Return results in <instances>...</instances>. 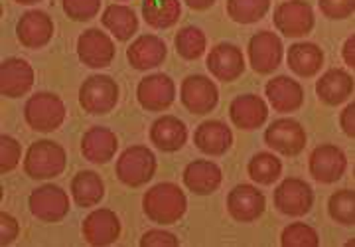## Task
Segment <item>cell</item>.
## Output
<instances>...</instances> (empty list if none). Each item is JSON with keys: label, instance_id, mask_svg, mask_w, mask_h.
Returning <instances> with one entry per match:
<instances>
[{"label": "cell", "instance_id": "1", "mask_svg": "<svg viewBox=\"0 0 355 247\" xmlns=\"http://www.w3.org/2000/svg\"><path fill=\"white\" fill-rule=\"evenodd\" d=\"M142 210L144 214L156 223L170 225L176 223L188 210V200L184 190L174 182L154 184L142 196Z\"/></svg>", "mask_w": 355, "mask_h": 247}, {"label": "cell", "instance_id": "2", "mask_svg": "<svg viewBox=\"0 0 355 247\" xmlns=\"http://www.w3.org/2000/svg\"><path fill=\"white\" fill-rule=\"evenodd\" d=\"M67 164L65 148L55 141L40 139L30 144L24 156L26 174L34 180H50L60 176Z\"/></svg>", "mask_w": 355, "mask_h": 247}, {"label": "cell", "instance_id": "3", "mask_svg": "<svg viewBox=\"0 0 355 247\" xmlns=\"http://www.w3.org/2000/svg\"><path fill=\"white\" fill-rule=\"evenodd\" d=\"M116 178L130 188H139L148 180H153L156 172V156L144 144H132L125 148L116 158Z\"/></svg>", "mask_w": 355, "mask_h": 247}, {"label": "cell", "instance_id": "4", "mask_svg": "<svg viewBox=\"0 0 355 247\" xmlns=\"http://www.w3.org/2000/svg\"><path fill=\"white\" fill-rule=\"evenodd\" d=\"M24 119L30 129L51 133L65 121V105L60 95L51 92L34 93L24 105Z\"/></svg>", "mask_w": 355, "mask_h": 247}, {"label": "cell", "instance_id": "5", "mask_svg": "<svg viewBox=\"0 0 355 247\" xmlns=\"http://www.w3.org/2000/svg\"><path fill=\"white\" fill-rule=\"evenodd\" d=\"M119 101V85L111 76L95 74L79 87V105L91 115H105L113 111Z\"/></svg>", "mask_w": 355, "mask_h": 247}, {"label": "cell", "instance_id": "6", "mask_svg": "<svg viewBox=\"0 0 355 247\" xmlns=\"http://www.w3.org/2000/svg\"><path fill=\"white\" fill-rule=\"evenodd\" d=\"M275 26L286 38H302L314 28V10L306 0H284L272 14Z\"/></svg>", "mask_w": 355, "mask_h": 247}, {"label": "cell", "instance_id": "7", "mask_svg": "<svg viewBox=\"0 0 355 247\" xmlns=\"http://www.w3.org/2000/svg\"><path fill=\"white\" fill-rule=\"evenodd\" d=\"M275 206L280 214L292 216V218H300L306 216L312 204H314V192L310 188V184L304 182L302 178H284L275 190Z\"/></svg>", "mask_w": 355, "mask_h": 247}, {"label": "cell", "instance_id": "8", "mask_svg": "<svg viewBox=\"0 0 355 247\" xmlns=\"http://www.w3.org/2000/svg\"><path fill=\"white\" fill-rule=\"evenodd\" d=\"M180 99L184 107L193 115H207L209 111L216 109L219 101L217 85L202 74H193L182 81L180 87Z\"/></svg>", "mask_w": 355, "mask_h": 247}, {"label": "cell", "instance_id": "9", "mask_svg": "<svg viewBox=\"0 0 355 247\" xmlns=\"http://www.w3.org/2000/svg\"><path fill=\"white\" fill-rule=\"evenodd\" d=\"M265 143L284 156H296L304 151L306 130L296 119H277L265 130Z\"/></svg>", "mask_w": 355, "mask_h": 247}, {"label": "cell", "instance_id": "10", "mask_svg": "<svg viewBox=\"0 0 355 247\" xmlns=\"http://www.w3.org/2000/svg\"><path fill=\"white\" fill-rule=\"evenodd\" d=\"M308 167L316 182L334 184L342 178L347 169V156L336 144H318L310 155Z\"/></svg>", "mask_w": 355, "mask_h": 247}, {"label": "cell", "instance_id": "11", "mask_svg": "<svg viewBox=\"0 0 355 247\" xmlns=\"http://www.w3.org/2000/svg\"><path fill=\"white\" fill-rule=\"evenodd\" d=\"M30 212L42 221L64 220L69 212V198L58 184H42L30 194Z\"/></svg>", "mask_w": 355, "mask_h": 247}, {"label": "cell", "instance_id": "12", "mask_svg": "<svg viewBox=\"0 0 355 247\" xmlns=\"http://www.w3.org/2000/svg\"><path fill=\"white\" fill-rule=\"evenodd\" d=\"M282 40L270 30H261L249 40V62L257 74H272L282 62Z\"/></svg>", "mask_w": 355, "mask_h": 247}, {"label": "cell", "instance_id": "13", "mask_svg": "<svg viewBox=\"0 0 355 247\" xmlns=\"http://www.w3.org/2000/svg\"><path fill=\"white\" fill-rule=\"evenodd\" d=\"M77 56L89 67L101 69L114 60V42L99 28H89L77 38Z\"/></svg>", "mask_w": 355, "mask_h": 247}, {"label": "cell", "instance_id": "14", "mask_svg": "<svg viewBox=\"0 0 355 247\" xmlns=\"http://www.w3.org/2000/svg\"><path fill=\"white\" fill-rule=\"evenodd\" d=\"M137 99L148 111H164L176 99V83L166 74H150L140 79Z\"/></svg>", "mask_w": 355, "mask_h": 247}, {"label": "cell", "instance_id": "15", "mask_svg": "<svg viewBox=\"0 0 355 247\" xmlns=\"http://www.w3.org/2000/svg\"><path fill=\"white\" fill-rule=\"evenodd\" d=\"M81 232H83V237L89 246H111L121 235V220L113 210L99 208L91 212L83 220Z\"/></svg>", "mask_w": 355, "mask_h": 247}, {"label": "cell", "instance_id": "16", "mask_svg": "<svg viewBox=\"0 0 355 247\" xmlns=\"http://www.w3.org/2000/svg\"><path fill=\"white\" fill-rule=\"evenodd\" d=\"M205 64L209 74L216 76L219 81H233L245 71V56L239 46L231 42H221L209 50Z\"/></svg>", "mask_w": 355, "mask_h": 247}, {"label": "cell", "instance_id": "17", "mask_svg": "<svg viewBox=\"0 0 355 247\" xmlns=\"http://www.w3.org/2000/svg\"><path fill=\"white\" fill-rule=\"evenodd\" d=\"M265 194L253 184H239L227 196V212L237 221H254L263 216Z\"/></svg>", "mask_w": 355, "mask_h": 247}, {"label": "cell", "instance_id": "18", "mask_svg": "<svg viewBox=\"0 0 355 247\" xmlns=\"http://www.w3.org/2000/svg\"><path fill=\"white\" fill-rule=\"evenodd\" d=\"M34 85V69L22 58H8L0 64V93L4 97H22Z\"/></svg>", "mask_w": 355, "mask_h": 247}, {"label": "cell", "instance_id": "19", "mask_svg": "<svg viewBox=\"0 0 355 247\" xmlns=\"http://www.w3.org/2000/svg\"><path fill=\"white\" fill-rule=\"evenodd\" d=\"M168 56L166 42L154 34H142L135 42H130L127 50L128 64L139 71L154 69L162 64Z\"/></svg>", "mask_w": 355, "mask_h": 247}, {"label": "cell", "instance_id": "20", "mask_svg": "<svg viewBox=\"0 0 355 247\" xmlns=\"http://www.w3.org/2000/svg\"><path fill=\"white\" fill-rule=\"evenodd\" d=\"M229 117L243 130L259 129L268 117V107L263 97L254 93H243L231 101Z\"/></svg>", "mask_w": 355, "mask_h": 247}, {"label": "cell", "instance_id": "21", "mask_svg": "<svg viewBox=\"0 0 355 247\" xmlns=\"http://www.w3.org/2000/svg\"><path fill=\"white\" fill-rule=\"evenodd\" d=\"M18 40L26 48H42L53 36V22L51 16L44 10H28L20 16L16 24Z\"/></svg>", "mask_w": 355, "mask_h": 247}, {"label": "cell", "instance_id": "22", "mask_svg": "<svg viewBox=\"0 0 355 247\" xmlns=\"http://www.w3.org/2000/svg\"><path fill=\"white\" fill-rule=\"evenodd\" d=\"M266 99L279 113H292L304 103V90L296 79L288 76H277L265 85Z\"/></svg>", "mask_w": 355, "mask_h": 247}, {"label": "cell", "instance_id": "23", "mask_svg": "<svg viewBox=\"0 0 355 247\" xmlns=\"http://www.w3.org/2000/svg\"><path fill=\"white\" fill-rule=\"evenodd\" d=\"M193 144L205 155H225L233 144V133L223 121H203L193 133Z\"/></svg>", "mask_w": 355, "mask_h": 247}, {"label": "cell", "instance_id": "24", "mask_svg": "<svg viewBox=\"0 0 355 247\" xmlns=\"http://www.w3.org/2000/svg\"><path fill=\"white\" fill-rule=\"evenodd\" d=\"M150 141L162 153H176L188 141V127L174 115L158 117L150 127Z\"/></svg>", "mask_w": 355, "mask_h": 247}, {"label": "cell", "instance_id": "25", "mask_svg": "<svg viewBox=\"0 0 355 247\" xmlns=\"http://www.w3.org/2000/svg\"><path fill=\"white\" fill-rule=\"evenodd\" d=\"M223 180V172L217 167L216 162L198 158L191 160L190 164L184 170V184L190 188L193 194H211L221 186Z\"/></svg>", "mask_w": 355, "mask_h": 247}, {"label": "cell", "instance_id": "26", "mask_svg": "<svg viewBox=\"0 0 355 247\" xmlns=\"http://www.w3.org/2000/svg\"><path fill=\"white\" fill-rule=\"evenodd\" d=\"M119 148V141L113 130L107 127H91L81 139V153L93 164H105L109 162Z\"/></svg>", "mask_w": 355, "mask_h": 247}, {"label": "cell", "instance_id": "27", "mask_svg": "<svg viewBox=\"0 0 355 247\" xmlns=\"http://www.w3.org/2000/svg\"><path fill=\"white\" fill-rule=\"evenodd\" d=\"M354 78L345 69H328L316 81V93L326 105H342L354 93Z\"/></svg>", "mask_w": 355, "mask_h": 247}, {"label": "cell", "instance_id": "28", "mask_svg": "<svg viewBox=\"0 0 355 247\" xmlns=\"http://www.w3.org/2000/svg\"><path fill=\"white\" fill-rule=\"evenodd\" d=\"M288 67L300 78H312L324 65V52L314 42H294L288 48Z\"/></svg>", "mask_w": 355, "mask_h": 247}, {"label": "cell", "instance_id": "29", "mask_svg": "<svg viewBox=\"0 0 355 247\" xmlns=\"http://www.w3.org/2000/svg\"><path fill=\"white\" fill-rule=\"evenodd\" d=\"M103 26L107 28L114 38L121 42L130 40L139 30V16L132 8L123 4H111L103 10Z\"/></svg>", "mask_w": 355, "mask_h": 247}, {"label": "cell", "instance_id": "30", "mask_svg": "<svg viewBox=\"0 0 355 247\" xmlns=\"http://www.w3.org/2000/svg\"><path fill=\"white\" fill-rule=\"evenodd\" d=\"M71 196H73L77 206H81V208H91V206L99 204L105 196L103 178L95 170L77 172L71 180Z\"/></svg>", "mask_w": 355, "mask_h": 247}, {"label": "cell", "instance_id": "31", "mask_svg": "<svg viewBox=\"0 0 355 247\" xmlns=\"http://www.w3.org/2000/svg\"><path fill=\"white\" fill-rule=\"evenodd\" d=\"M142 16L148 26L158 28V30L170 28L180 20L182 4H180V0H144Z\"/></svg>", "mask_w": 355, "mask_h": 247}, {"label": "cell", "instance_id": "32", "mask_svg": "<svg viewBox=\"0 0 355 247\" xmlns=\"http://www.w3.org/2000/svg\"><path fill=\"white\" fill-rule=\"evenodd\" d=\"M249 176L251 180L257 184H272L277 182L282 174V162L277 155L272 153H257V155L249 160Z\"/></svg>", "mask_w": 355, "mask_h": 247}, {"label": "cell", "instance_id": "33", "mask_svg": "<svg viewBox=\"0 0 355 247\" xmlns=\"http://www.w3.org/2000/svg\"><path fill=\"white\" fill-rule=\"evenodd\" d=\"M174 44H176V52L184 60H198V58H202L207 48V38H205L202 28L184 26L178 30Z\"/></svg>", "mask_w": 355, "mask_h": 247}, {"label": "cell", "instance_id": "34", "mask_svg": "<svg viewBox=\"0 0 355 247\" xmlns=\"http://www.w3.org/2000/svg\"><path fill=\"white\" fill-rule=\"evenodd\" d=\"M270 0H227V14L239 24H254L265 18Z\"/></svg>", "mask_w": 355, "mask_h": 247}, {"label": "cell", "instance_id": "35", "mask_svg": "<svg viewBox=\"0 0 355 247\" xmlns=\"http://www.w3.org/2000/svg\"><path fill=\"white\" fill-rule=\"evenodd\" d=\"M328 212L331 220L343 225H354L355 223V192L349 188L338 190L328 200Z\"/></svg>", "mask_w": 355, "mask_h": 247}, {"label": "cell", "instance_id": "36", "mask_svg": "<svg viewBox=\"0 0 355 247\" xmlns=\"http://www.w3.org/2000/svg\"><path fill=\"white\" fill-rule=\"evenodd\" d=\"M282 247H316L320 244L316 230L304 221H294L284 228L280 235Z\"/></svg>", "mask_w": 355, "mask_h": 247}, {"label": "cell", "instance_id": "37", "mask_svg": "<svg viewBox=\"0 0 355 247\" xmlns=\"http://www.w3.org/2000/svg\"><path fill=\"white\" fill-rule=\"evenodd\" d=\"M64 12L77 22H87L95 18L101 8V0H62Z\"/></svg>", "mask_w": 355, "mask_h": 247}, {"label": "cell", "instance_id": "38", "mask_svg": "<svg viewBox=\"0 0 355 247\" xmlns=\"http://www.w3.org/2000/svg\"><path fill=\"white\" fill-rule=\"evenodd\" d=\"M22 155V146L20 143L10 137V135H0V172H10L18 167Z\"/></svg>", "mask_w": 355, "mask_h": 247}, {"label": "cell", "instance_id": "39", "mask_svg": "<svg viewBox=\"0 0 355 247\" xmlns=\"http://www.w3.org/2000/svg\"><path fill=\"white\" fill-rule=\"evenodd\" d=\"M318 4L320 10L334 20H343L355 10V0H318Z\"/></svg>", "mask_w": 355, "mask_h": 247}, {"label": "cell", "instance_id": "40", "mask_svg": "<svg viewBox=\"0 0 355 247\" xmlns=\"http://www.w3.org/2000/svg\"><path fill=\"white\" fill-rule=\"evenodd\" d=\"M180 239L178 235L166 230H148L146 234L140 237V247H166V246H178Z\"/></svg>", "mask_w": 355, "mask_h": 247}, {"label": "cell", "instance_id": "41", "mask_svg": "<svg viewBox=\"0 0 355 247\" xmlns=\"http://www.w3.org/2000/svg\"><path fill=\"white\" fill-rule=\"evenodd\" d=\"M18 232H20V225H18L16 218L6 212H0V246H10L18 237Z\"/></svg>", "mask_w": 355, "mask_h": 247}, {"label": "cell", "instance_id": "42", "mask_svg": "<svg viewBox=\"0 0 355 247\" xmlns=\"http://www.w3.org/2000/svg\"><path fill=\"white\" fill-rule=\"evenodd\" d=\"M340 123H342V129L343 133L347 135V137H355V103L345 105V109L342 111V115H340Z\"/></svg>", "mask_w": 355, "mask_h": 247}, {"label": "cell", "instance_id": "43", "mask_svg": "<svg viewBox=\"0 0 355 247\" xmlns=\"http://www.w3.org/2000/svg\"><path fill=\"white\" fill-rule=\"evenodd\" d=\"M343 62L347 67H355V36L352 34L349 38L345 40V44H343Z\"/></svg>", "mask_w": 355, "mask_h": 247}, {"label": "cell", "instance_id": "44", "mask_svg": "<svg viewBox=\"0 0 355 247\" xmlns=\"http://www.w3.org/2000/svg\"><path fill=\"white\" fill-rule=\"evenodd\" d=\"M191 10H207L209 6H214L216 0H184Z\"/></svg>", "mask_w": 355, "mask_h": 247}, {"label": "cell", "instance_id": "45", "mask_svg": "<svg viewBox=\"0 0 355 247\" xmlns=\"http://www.w3.org/2000/svg\"><path fill=\"white\" fill-rule=\"evenodd\" d=\"M18 4H36V2H40V0H16Z\"/></svg>", "mask_w": 355, "mask_h": 247}]
</instances>
